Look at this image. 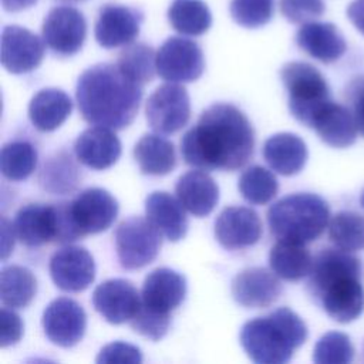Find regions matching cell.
Wrapping results in <instances>:
<instances>
[{"instance_id":"obj_1","label":"cell","mask_w":364,"mask_h":364,"mask_svg":"<svg viewBox=\"0 0 364 364\" xmlns=\"http://www.w3.org/2000/svg\"><path fill=\"white\" fill-rule=\"evenodd\" d=\"M255 132L232 104H213L181 139L183 161L205 171H236L253 155Z\"/></svg>"},{"instance_id":"obj_2","label":"cell","mask_w":364,"mask_h":364,"mask_svg":"<svg viewBox=\"0 0 364 364\" xmlns=\"http://www.w3.org/2000/svg\"><path fill=\"white\" fill-rule=\"evenodd\" d=\"M75 98L88 124L122 129L138 114L142 85L122 74L117 64L100 63L80 75Z\"/></svg>"},{"instance_id":"obj_3","label":"cell","mask_w":364,"mask_h":364,"mask_svg":"<svg viewBox=\"0 0 364 364\" xmlns=\"http://www.w3.org/2000/svg\"><path fill=\"white\" fill-rule=\"evenodd\" d=\"M361 262L343 249H321L313 259L309 290L338 323H350L364 311Z\"/></svg>"},{"instance_id":"obj_4","label":"cell","mask_w":364,"mask_h":364,"mask_svg":"<svg viewBox=\"0 0 364 364\" xmlns=\"http://www.w3.org/2000/svg\"><path fill=\"white\" fill-rule=\"evenodd\" d=\"M307 338V326L289 307H280L269 316L246 321L240 330V344L249 358L257 364H284L294 348Z\"/></svg>"},{"instance_id":"obj_5","label":"cell","mask_w":364,"mask_h":364,"mask_svg":"<svg viewBox=\"0 0 364 364\" xmlns=\"http://www.w3.org/2000/svg\"><path fill=\"white\" fill-rule=\"evenodd\" d=\"M185 277L168 267L152 270L144 280L141 304L129 321L134 331L154 341L161 340L169 330L171 313L185 300Z\"/></svg>"},{"instance_id":"obj_6","label":"cell","mask_w":364,"mask_h":364,"mask_svg":"<svg viewBox=\"0 0 364 364\" xmlns=\"http://www.w3.org/2000/svg\"><path fill=\"white\" fill-rule=\"evenodd\" d=\"M330 222L327 202L309 192L293 193L279 199L267 210L270 233L277 240L309 243L316 240Z\"/></svg>"},{"instance_id":"obj_7","label":"cell","mask_w":364,"mask_h":364,"mask_svg":"<svg viewBox=\"0 0 364 364\" xmlns=\"http://www.w3.org/2000/svg\"><path fill=\"white\" fill-rule=\"evenodd\" d=\"M282 81L289 92L291 115L311 128L316 115L330 102V88L323 74L311 64L290 61L280 70Z\"/></svg>"},{"instance_id":"obj_8","label":"cell","mask_w":364,"mask_h":364,"mask_svg":"<svg viewBox=\"0 0 364 364\" xmlns=\"http://www.w3.org/2000/svg\"><path fill=\"white\" fill-rule=\"evenodd\" d=\"M161 245V232L141 216H131L115 229L117 256L119 264L127 270L141 269L154 262Z\"/></svg>"},{"instance_id":"obj_9","label":"cell","mask_w":364,"mask_h":364,"mask_svg":"<svg viewBox=\"0 0 364 364\" xmlns=\"http://www.w3.org/2000/svg\"><path fill=\"white\" fill-rule=\"evenodd\" d=\"M145 117L158 134H173L182 129L191 117V102L185 87L178 82L159 85L146 100Z\"/></svg>"},{"instance_id":"obj_10","label":"cell","mask_w":364,"mask_h":364,"mask_svg":"<svg viewBox=\"0 0 364 364\" xmlns=\"http://www.w3.org/2000/svg\"><path fill=\"white\" fill-rule=\"evenodd\" d=\"M67 205L78 237L107 230L119 210L117 199L102 188H88Z\"/></svg>"},{"instance_id":"obj_11","label":"cell","mask_w":364,"mask_h":364,"mask_svg":"<svg viewBox=\"0 0 364 364\" xmlns=\"http://www.w3.org/2000/svg\"><path fill=\"white\" fill-rule=\"evenodd\" d=\"M203 70V53L189 38L169 37L156 51V73L168 82L196 81Z\"/></svg>"},{"instance_id":"obj_12","label":"cell","mask_w":364,"mask_h":364,"mask_svg":"<svg viewBox=\"0 0 364 364\" xmlns=\"http://www.w3.org/2000/svg\"><path fill=\"white\" fill-rule=\"evenodd\" d=\"M41 34L46 46L55 54L70 57L77 54L87 36V23L80 10L71 6H57L43 21Z\"/></svg>"},{"instance_id":"obj_13","label":"cell","mask_w":364,"mask_h":364,"mask_svg":"<svg viewBox=\"0 0 364 364\" xmlns=\"http://www.w3.org/2000/svg\"><path fill=\"white\" fill-rule=\"evenodd\" d=\"M47 338L64 348L81 341L87 328V316L81 304L68 297L53 300L44 310L41 318Z\"/></svg>"},{"instance_id":"obj_14","label":"cell","mask_w":364,"mask_h":364,"mask_svg":"<svg viewBox=\"0 0 364 364\" xmlns=\"http://www.w3.org/2000/svg\"><path fill=\"white\" fill-rule=\"evenodd\" d=\"M50 276L64 291H82L95 279V263L85 247L63 246L50 259Z\"/></svg>"},{"instance_id":"obj_15","label":"cell","mask_w":364,"mask_h":364,"mask_svg":"<svg viewBox=\"0 0 364 364\" xmlns=\"http://www.w3.org/2000/svg\"><path fill=\"white\" fill-rule=\"evenodd\" d=\"M144 14L139 9L122 4H105L95 21L94 36L104 48L131 44L139 34Z\"/></svg>"},{"instance_id":"obj_16","label":"cell","mask_w":364,"mask_h":364,"mask_svg":"<svg viewBox=\"0 0 364 364\" xmlns=\"http://www.w3.org/2000/svg\"><path fill=\"white\" fill-rule=\"evenodd\" d=\"M44 40L20 26H6L1 31V65L11 74L36 70L44 57Z\"/></svg>"},{"instance_id":"obj_17","label":"cell","mask_w":364,"mask_h":364,"mask_svg":"<svg viewBox=\"0 0 364 364\" xmlns=\"http://www.w3.org/2000/svg\"><path fill=\"white\" fill-rule=\"evenodd\" d=\"M141 304L135 286L124 279H111L98 284L92 293L94 309L111 324L131 321Z\"/></svg>"},{"instance_id":"obj_18","label":"cell","mask_w":364,"mask_h":364,"mask_svg":"<svg viewBox=\"0 0 364 364\" xmlns=\"http://www.w3.org/2000/svg\"><path fill=\"white\" fill-rule=\"evenodd\" d=\"M215 236L228 250L253 246L262 236L259 215L246 206L225 208L215 222Z\"/></svg>"},{"instance_id":"obj_19","label":"cell","mask_w":364,"mask_h":364,"mask_svg":"<svg viewBox=\"0 0 364 364\" xmlns=\"http://www.w3.org/2000/svg\"><path fill=\"white\" fill-rule=\"evenodd\" d=\"M282 293L276 274L264 267H247L232 280V296L247 309H264L273 304Z\"/></svg>"},{"instance_id":"obj_20","label":"cell","mask_w":364,"mask_h":364,"mask_svg":"<svg viewBox=\"0 0 364 364\" xmlns=\"http://www.w3.org/2000/svg\"><path fill=\"white\" fill-rule=\"evenodd\" d=\"M17 239L27 247L57 242L58 225L55 205L28 203L18 209L14 219Z\"/></svg>"},{"instance_id":"obj_21","label":"cell","mask_w":364,"mask_h":364,"mask_svg":"<svg viewBox=\"0 0 364 364\" xmlns=\"http://www.w3.org/2000/svg\"><path fill=\"white\" fill-rule=\"evenodd\" d=\"M77 159L91 169H107L112 166L121 155L118 136L107 127H91L82 131L74 144Z\"/></svg>"},{"instance_id":"obj_22","label":"cell","mask_w":364,"mask_h":364,"mask_svg":"<svg viewBox=\"0 0 364 364\" xmlns=\"http://www.w3.org/2000/svg\"><path fill=\"white\" fill-rule=\"evenodd\" d=\"M296 43L304 53L324 64L337 61L347 50V43L338 28L321 21L304 23L296 34Z\"/></svg>"},{"instance_id":"obj_23","label":"cell","mask_w":364,"mask_h":364,"mask_svg":"<svg viewBox=\"0 0 364 364\" xmlns=\"http://www.w3.org/2000/svg\"><path fill=\"white\" fill-rule=\"evenodd\" d=\"M176 198L196 218L208 216L219 200V188L205 169L189 171L178 178Z\"/></svg>"},{"instance_id":"obj_24","label":"cell","mask_w":364,"mask_h":364,"mask_svg":"<svg viewBox=\"0 0 364 364\" xmlns=\"http://www.w3.org/2000/svg\"><path fill=\"white\" fill-rule=\"evenodd\" d=\"M185 208L168 192H152L145 199L146 219L171 242H178L188 232Z\"/></svg>"},{"instance_id":"obj_25","label":"cell","mask_w":364,"mask_h":364,"mask_svg":"<svg viewBox=\"0 0 364 364\" xmlns=\"http://www.w3.org/2000/svg\"><path fill=\"white\" fill-rule=\"evenodd\" d=\"M307 155L304 141L296 134H274L263 144L264 161L273 171L284 176L299 173L306 165Z\"/></svg>"},{"instance_id":"obj_26","label":"cell","mask_w":364,"mask_h":364,"mask_svg":"<svg viewBox=\"0 0 364 364\" xmlns=\"http://www.w3.org/2000/svg\"><path fill=\"white\" fill-rule=\"evenodd\" d=\"M311 128L320 139L333 148H347L357 138V125L348 108L337 102H327L316 115Z\"/></svg>"},{"instance_id":"obj_27","label":"cell","mask_w":364,"mask_h":364,"mask_svg":"<svg viewBox=\"0 0 364 364\" xmlns=\"http://www.w3.org/2000/svg\"><path fill=\"white\" fill-rule=\"evenodd\" d=\"M71 98L58 88L40 90L28 104L31 124L43 132L57 129L71 114Z\"/></svg>"},{"instance_id":"obj_28","label":"cell","mask_w":364,"mask_h":364,"mask_svg":"<svg viewBox=\"0 0 364 364\" xmlns=\"http://www.w3.org/2000/svg\"><path fill=\"white\" fill-rule=\"evenodd\" d=\"M134 158L145 175L162 176L176 165L175 146L159 134H145L134 146Z\"/></svg>"},{"instance_id":"obj_29","label":"cell","mask_w":364,"mask_h":364,"mask_svg":"<svg viewBox=\"0 0 364 364\" xmlns=\"http://www.w3.org/2000/svg\"><path fill=\"white\" fill-rule=\"evenodd\" d=\"M269 264L277 277L296 282L309 276L313 259L304 243L277 240L270 249Z\"/></svg>"},{"instance_id":"obj_30","label":"cell","mask_w":364,"mask_h":364,"mask_svg":"<svg viewBox=\"0 0 364 364\" xmlns=\"http://www.w3.org/2000/svg\"><path fill=\"white\" fill-rule=\"evenodd\" d=\"M37 291L33 273L23 266H6L0 273V299L3 306L23 309L30 304Z\"/></svg>"},{"instance_id":"obj_31","label":"cell","mask_w":364,"mask_h":364,"mask_svg":"<svg viewBox=\"0 0 364 364\" xmlns=\"http://www.w3.org/2000/svg\"><path fill=\"white\" fill-rule=\"evenodd\" d=\"M168 21L185 36H202L212 24V14L202 0H173L168 9Z\"/></svg>"},{"instance_id":"obj_32","label":"cell","mask_w":364,"mask_h":364,"mask_svg":"<svg viewBox=\"0 0 364 364\" xmlns=\"http://www.w3.org/2000/svg\"><path fill=\"white\" fill-rule=\"evenodd\" d=\"M117 65L129 80L144 85L156 73V54L151 46L131 43L119 53Z\"/></svg>"},{"instance_id":"obj_33","label":"cell","mask_w":364,"mask_h":364,"mask_svg":"<svg viewBox=\"0 0 364 364\" xmlns=\"http://www.w3.org/2000/svg\"><path fill=\"white\" fill-rule=\"evenodd\" d=\"M331 242L343 250L364 249V216L353 210H340L328 222Z\"/></svg>"},{"instance_id":"obj_34","label":"cell","mask_w":364,"mask_h":364,"mask_svg":"<svg viewBox=\"0 0 364 364\" xmlns=\"http://www.w3.org/2000/svg\"><path fill=\"white\" fill-rule=\"evenodd\" d=\"M37 165V151L26 141H11L3 145L0 154V169L10 181L27 179Z\"/></svg>"},{"instance_id":"obj_35","label":"cell","mask_w":364,"mask_h":364,"mask_svg":"<svg viewBox=\"0 0 364 364\" xmlns=\"http://www.w3.org/2000/svg\"><path fill=\"white\" fill-rule=\"evenodd\" d=\"M237 188L249 203L266 205L276 196L279 182L270 171L263 166L253 165L242 172Z\"/></svg>"},{"instance_id":"obj_36","label":"cell","mask_w":364,"mask_h":364,"mask_svg":"<svg viewBox=\"0 0 364 364\" xmlns=\"http://www.w3.org/2000/svg\"><path fill=\"white\" fill-rule=\"evenodd\" d=\"M78 169L71 161V156L60 152L54 158L48 159L47 164H44L40 175V182L44 189L54 192V193H63L70 192L75 188L78 181Z\"/></svg>"},{"instance_id":"obj_37","label":"cell","mask_w":364,"mask_h":364,"mask_svg":"<svg viewBox=\"0 0 364 364\" xmlns=\"http://www.w3.org/2000/svg\"><path fill=\"white\" fill-rule=\"evenodd\" d=\"M353 357L351 340L340 331H328L321 336L313 350V361L317 364H347Z\"/></svg>"},{"instance_id":"obj_38","label":"cell","mask_w":364,"mask_h":364,"mask_svg":"<svg viewBox=\"0 0 364 364\" xmlns=\"http://www.w3.org/2000/svg\"><path fill=\"white\" fill-rule=\"evenodd\" d=\"M229 11L239 26L257 28L273 17L274 0H232Z\"/></svg>"},{"instance_id":"obj_39","label":"cell","mask_w":364,"mask_h":364,"mask_svg":"<svg viewBox=\"0 0 364 364\" xmlns=\"http://www.w3.org/2000/svg\"><path fill=\"white\" fill-rule=\"evenodd\" d=\"M323 0H280L282 14L294 24L313 21L324 13Z\"/></svg>"},{"instance_id":"obj_40","label":"cell","mask_w":364,"mask_h":364,"mask_svg":"<svg viewBox=\"0 0 364 364\" xmlns=\"http://www.w3.org/2000/svg\"><path fill=\"white\" fill-rule=\"evenodd\" d=\"M95 361L98 364H139L142 363V353L138 347L129 343L115 341L104 346Z\"/></svg>"},{"instance_id":"obj_41","label":"cell","mask_w":364,"mask_h":364,"mask_svg":"<svg viewBox=\"0 0 364 364\" xmlns=\"http://www.w3.org/2000/svg\"><path fill=\"white\" fill-rule=\"evenodd\" d=\"M346 97L350 104V111L355 121L357 129L364 135V74L354 77L346 90Z\"/></svg>"},{"instance_id":"obj_42","label":"cell","mask_w":364,"mask_h":364,"mask_svg":"<svg viewBox=\"0 0 364 364\" xmlns=\"http://www.w3.org/2000/svg\"><path fill=\"white\" fill-rule=\"evenodd\" d=\"M23 336V321L18 314L4 306L0 310V346L9 347L16 344Z\"/></svg>"},{"instance_id":"obj_43","label":"cell","mask_w":364,"mask_h":364,"mask_svg":"<svg viewBox=\"0 0 364 364\" xmlns=\"http://www.w3.org/2000/svg\"><path fill=\"white\" fill-rule=\"evenodd\" d=\"M14 237H17L14 226L11 225V222H9L3 216L1 218V260H6L13 252Z\"/></svg>"},{"instance_id":"obj_44","label":"cell","mask_w":364,"mask_h":364,"mask_svg":"<svg viewBox=\"0 0 364 364\" xmlns=\"http://www.w3.org/2000/svg\"><path fill=\"white\" fill-rule=\"evenodd\" d=\"M347 17L353 26L364 34V0H353L347 7Z\"/></svg>"},{"instance_id":"obj_45","label":"cell","mask_w":364,"mask_h":364,"mask_svg":"<svg viewBox=\"0 0 364 364\" xmlns=\"http://www.w3.org/2000/svg\"><path fill=\"white\" fill-rule=\"evenodd\" d=\"M37 0H1V6L6 11H21L36 4Z\"/></svg>"},{"instance_id":"obj_46","label":"cell","mask_w":364,"mask_h":364,"mask_svg":"<svg viewBox=\"0 0 364 364\" xmlns=\"http://www.w3.org/2000/svg\"><path fill=\"white\" fill-rule=\"evenodd\" d=\"M58 1H64V3H78V1H84V0H58Z\"/></svg>"},{"instance_id":"obj_47","label":"cell","mask_w":364,"mask_h":364,"mask_svg":"<svg viewBox=\"0 0 364 364\" xmlns=\"http://www.w3.org/2000/svg\"><path fill=\"white\" fill-rule=\"evenodd\" d=\"M360 203H361V206L364 208V191H363V193H361V198H360Z\"/></svg>"}]
</instances>
